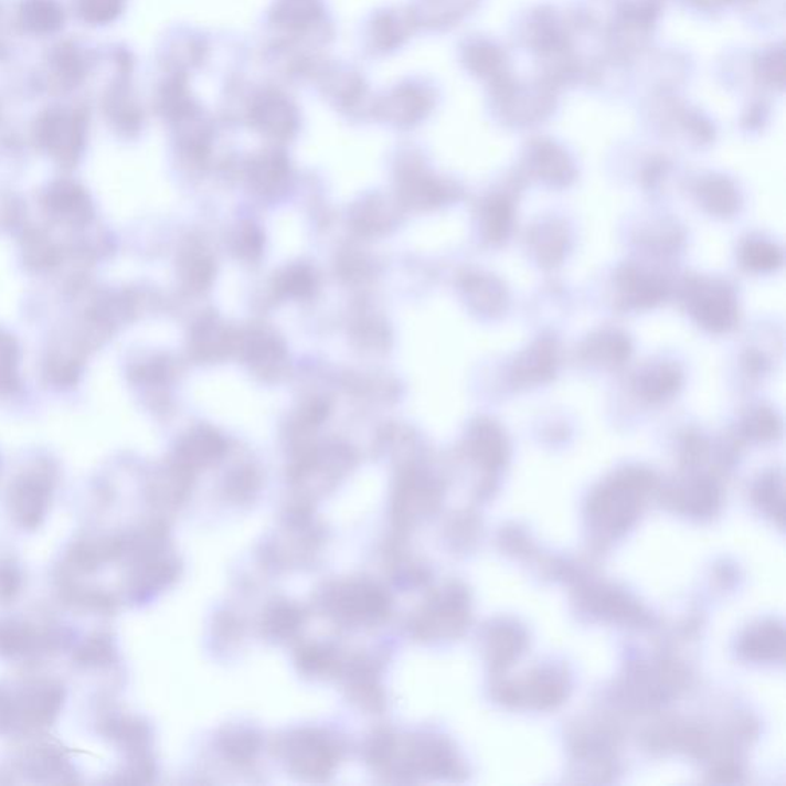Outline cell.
Listing matches in <instances>:
<instances>
[{
    "label": "cell",
    "instance_id": "cell-1",
    "mask_svg": "<svg viewBox=\"0 0 786 786\" xmlns=\"http://www.w3.org/2000/svg\"><path fill=\"white\" fill-rule=\"evenodd\" d=\"M54 478L49 469L33 467L14 479L8 491V507L15 524L35 530L46 520L53 499Z\"/></svg>",
    "mask_w": 786,
    "mask_h": 786
},
{
    "label": "cell",
    "instance_id": "cell-2",
    "mask_svg": "<svg viewBox=\"0 0 786 786\" xmlns=\"http://www.w3.org/2000/svg\"><path fill=\"white\" fill-rule=\"evenodd\" d=\"M64 687L54 682H39L26 687L13 698V726L25 731L49 729L64 707Z\"/></svg>",
    "mask_w": 786,
    "mask_h": 786
},
{
    "label": "cell",
    "instance_id": "cell-3",
    "mask_svg": "<svg viewBox=\"0 0 786 786\" xmlns=\"http://www.w3.org/2000/svg\"><path fill=\"white\" fill-rule=\"evenodd\" d=\"M61 644L56 631L42 630L38 625L21 619L0 620V656L23 659L49 651Z\"/></svg>",
    "mask_w": 786,
    "mask_h": 786
},
{
    "label": "cell",
    "instance_id": "cell-4",
    "mask_svg": "<svg viewBox=\"0 0 786 786\" xmlns=\"http://www.w3.org/2000/svg\"><path fill=\"white\" fill-rule=\"evenodd\" d=\"M23 776L39 784H71L76 774L62 750L53 745H38L23 754L21 762Z\"/></svg>",
    "mask_w": 786,
    "mask_h": 786
},
{
    "label": "cell",
    "instance_id": "cell-5",
    "mask_svg": "<svg viewBox=\"0 0 786 786\" xmlns=\"http://www.w3.org/2000/svg\"><path fill=\"white\" fill-rule=\"evenodd\" d=\"M45 204L53 217L70 225H86L93 219L92 200L76 183L54 184L45 197Z\"/></svg>",
    "mask_w": 786,
    "mask_h": 786
},
{
    "label": "cell",
    "instance_id": "cell-6",
    "mask_svg": "<svg viewBox=\"0 0 786 786\" xmlns=\"http://www.w3.org/2000/svg\"><path fill=\"white\" fill-rule=\"evenodd\" d=\"M82 128L65 116H50L43 121L39 139L61 163H74L82 147Z\"/></svg>",
    "mask_w": 786,
    "mask_h": 786
},
{
    "label": "cell",
    "instance_id": "cell-7",
    "mask_svg": "<svg viewBox=\"0 0 786 786\" xmlns=\"http://www.w3.org/2000/svg\"><path fill=\"white\" fill-rule=\"evenodd\" d=\"M124 553L125 540L104 538V540L78 542L70 552V561L81 572L92 573L105 562L124 556Z\"/></svg>",
    "mask_w": 786,
    "mask_h": 786
},
{
    "label": "cell",
    "instance_id": "cell-8",
    "mask_svg": "<svg viewBox=\"0 0 786 786\" xmlns=\"http://www.w3.org/2000/svg\"><path fill=\"white\" fill-rule=\"evenodd\" d=\"M73 660L78 667L88 668V670L111 667L117 660V650L111 636L105 635V633L89 636L76 648Z\"/></svg>",
    "mask_w": 786,
    "mask_h": 786
},
{
    "label": "cell",
    "instance_id": "cell-9",
    "mask_svg": "<svg viewBox=\"0 0 786 786\" xmlns=\"http://www.w3.org/2000/svg\"><path fill=\"white\" fill-rule=\"evenodd\" d=\"M100 733L111 739L121 748L128 750L134 756H139L141 746L147 741V730L139 722L129 718L111 716L104 719Z\"/></svg>",
    "mask_w": 786,
    "mask_h": 786
},
{
    "label": "cell",
    "instance_id": "cell-10",
    "mask_svg": "<svg viewBox=\"0 0 786 786\" xmlns=\"http://www.w3.org/2000/svg\"><path fill=\"white\" fill-rule=\"evenodd\" d=\"M782 647H784V633L782 628H774L773 625H768V628H764L762 631L753 633L748 639L745 640V654L752 656V658L765 659L774 658L776 654L782 655Z\"/></svg>",
    "mask_w": 786,
    "mask_h": 786
},
{
    "label": "cell",
    "instance_id": "cell-11",
    "mask_svg": "<svg viewBox=\"0 0 786 786\" xmlns=\"http://www.w3.org/2000/svg\"><path fill=\"white\" fill-rule=\"evenodd\" d=\"M19 349L15 341L0 332V391L10 392L18 386Z\"/></svg>",
    "mask_w": 786,
    "mask_h": 786
},
{
    "label": "cell",
    "instance_id": "cell-12",
    "mask_svg": "<svg viewBox=\"0 0 786 786\" xmlns=\"http://www.w3.org/2000/svg\"><path fill=\"white\" fill-rule=\"evenodd\" d=\"M23 576L21 569L11 561H0V603L8 604L21 593Z\"/></svg>",
    "mask_w": 786,
    "mask_h": 786
},
{
    "label": "cell",
    "instance_id": "cell-13",
    "mask_svg": "<svg viewBox=\"0 0 786 786\" xmlns=\"http://www.w3.org/2000/svg\"><path fill=\"white\" fill-rule=\"evenodd\" d=\"M26 15H30L31 25H33L35 30H51L53 26H57L59 10L49 2L35 0L33 6L26 11Z\"/></svg>",
    "mask_w": 786,
    "mask_h": 786
},
{
    "label": "cell",
    "instance_id": "cell-14",
    "mask_svg": "<svg viewBox=\"0 0 786 786\" xmlns=\"http://www.w3.org/2000/svg\"><path fill=\"white\" fill-rule=\"evenodd\" d=\"M82 3L85 15L98 22L113 18L117 0H82Z\"/></svg>",
    "mask_w": 786,
    "mask_h": 786
},
{
    "label": "cell",
    "instance_id": "cell-15",
    "mask_svg": "<svg viewBox=\"0 0 786 786\" xmlns=\"http://www.w3.org/2000/svg\"><path fill=\"white\" fill-rule=\"evenodd\" d=\"M13 698L6 693V691L0 690V733L13 729Z\"/></svg>",
    "mask_w": 786,
    "mask_h": 786
}]
</instances>
